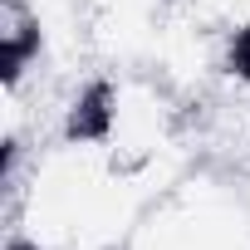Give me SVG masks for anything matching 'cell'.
<instances>
[{
  "instance_id": "1",
  "label": "cell",
  "mask_w": 250,
  "mask_h": 250,
  "mask_svg": "<svg viewBox=\"0 0 250 250\" xmlns=\"http://www.w3.org/2000/svg\"><path fill=\"white\" fill-rule=\"evenodd\" d=\"M10 240L30 250H128L147 206L177 187L128 172L83 133H54L5 167Z\"/></svg>"
},
{
  "instance_id": "2",
  "label": "cell",
  "mask_w": 250,
  "mask_h": 250,
  "mask_svg": "<svg viewBox=\"0 0 250 250\" xmlns=\"http://www.w3.org/2000/svg\"><path fill=\"white\" fill-rule=\"evenodd\" d=\"M128 250H250V191L211 172H187L147 206Z\"/></svg>"
},
{
  "instance_id": "3",
  "label": "cell",
  "mask_w": 250,
  "mask_h": 250,
  "mask_svg": "<svg viewBox=\"0 0 250 250\" xmlns=\"http://www.w3.org/2000/svg\"><path fill=\"white\" fill-rule=\"evenodd\" d=\"M5 250H30V245H20V240H5Z\"/></svg>"
}]
</instances>
